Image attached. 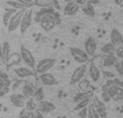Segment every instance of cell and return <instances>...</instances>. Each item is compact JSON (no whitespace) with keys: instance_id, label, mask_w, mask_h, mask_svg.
Wrapping results in <instances>:
<instances>
[{"instance_id":"6da1fadb","label":"cell","mask_w":123,"mask_h":118,"mask_svg":"<svg viewBox=\"0 0 123 118\" xmlns=\"http://www.w3.org/2000/svg\"><path fill=\"white\" fill-rule=\"evenodd\" d=\"M56 13V12H55ZM55 13H44L41 16V20L39 22L41 28L45 32H51L52 29L55 28V26L57 25V21L55 19Z\"/></svg>"},{"instance_id":"7a4b0ae2","label":"cell","mask_w":123,"mask_h":118,"mask_svg":"<svg viewBox=\"0 0 123 118\" xmlns=\"http://www.w3.org/2000/svg\"><path fill=\"white\" fill-rule=\"evenodd\" d=\"M69 52L71 58L77 63H79V64H85V63H87L90 61V55L85 52L84 49L77 48V47H70Z\"/></svg>"},{"instance_id":"3957f363","label":"cell","mask_w":123,"mask_h":118,"mask_svg":"<svg viewBox=\"0 0 123 118\" xmlns=\"http://www.w3.org/2000/svg\"><path fill=\"white\" fill-rule=\"evenodd\" d=\"M86 73H87V64L86 63H85V64H80L72 72L71 77H70V84L71 85L80 84L83 80V78H84Z\"/></svg>"},{"instance_id":"277c9868","label":"cell","mask_w":123,"mask_h":118,"mask_svg":"<svg viewBox=\"0 0 123 118\" xmlns=\"http://www.w3.org/2000/svg\"><path fill=\"white\" fill-rule=\"evenodd\" d=\"M56 63V60L53 58H44L41 59L38 63L36 64V72L38 74H43L49 72L51 68H53Z\"/></svg>"},{"instance_id":"5b68a950","label":"cell","mask_w":123,"mask_h":118,"mask_svg":"<svg viewBox=\"0 0 123 118\" xmlns=\"http://www.w3.org/2000/svg\"><path fill=\"white\" fill-rule=\"evenodd\" d=\"M87 74H89V77L93 84L99 85L102 82V79H103L102 71L99 69L98 66H96L95 63H91L87 66Z\"/></svg>"},{"instance_id":"8992f818","label":"cell","mask_w":123,"mask_h":118,"mask_svg":"<svg viewBox=\"0 0 123 118\" xmlns=\"http://www.w3.org/2000/svg\"><path fill=\"white\" fill-rule=\"evenodd\" d=\"M21 58H22V61L25 63L26 66L30 67V68L34 69L36 67V60H35V56L32 55V53L27 49L25 48L24 46H21Z\"/></svg>"},{"instance_id":"52a82bcc","label":"cell","mask_w":123,"mask_h":118,"mask_svg":"<svg viewBox=\"0 0 123 118\" xmlns=\"http://www.w3.org/2000/svg\"><path fill=\"white\" fill-rule=\"evenodd\" d=\"M24 12H25V10H18L17 12H15L14 14L12 15V17H11L10 21H9L8 27H6L8 28V32H14V30L18 29Z\"/></svg>"},{"instance_id":"ba28073f","label":"cell","mask_w":123,"mask_h":118,"mask_svg":"<svg viewBox=\"0 0 123 118\" xmlns=\"http://www.w3.org/2000/svg\"><path fill=\"white\" fill-rule=\"evenodd\" d=\"M31 23H32V12H31V10L27 9V10H25V12H24L22 21H21V25H19L21 34H24V33L30 27Z\"/></svg>"},{"instance_id":"9c48e42d","label":"cell","mask_w":123,"mask_h":118,"mask_svg":"<svg viewBox=\"0 0 123 118\" xmlns=\"http://www.w3.org/2000/svg\"><path fill=\"white\" fill-rule=\"evenodd\" d=\"M92 103H93L94 107H95V110L97 111V113L99 114L100 118H107V115H108V111H107V107H106V103L105 102H103L102 100H100V98L98 97H94L93 101H92Z\"/></svg>"},{"instance_id":"30bf717a","label":"cell","mask_w":123,"mask_h":118,"mask_svg":"<svg viewBox=\"0 0 123 118\" xmlns=\"http://www.w3.org/2000/svg\"><path fill=\"white\" fill-rule=\"evenodd\" d=\"M109 97L111 100L115 101H121L123 99V87L121 86H117V85H112L108 88L107 90Z\"/></svg>"},{"instance_id":"8fae6325","label":"cell","mask_w":123,"mask_h":118,"mask_svg":"<svg viewBox=\"0 0 123 118\" xmlns=\"http://www.w3.org/2000/svg\"><path fill=\"white\" fill-rule=\"evenodd\" d=\"M84 50L90 56H93L95 55L96 51H97V42L96 40L93 38V37H87L84 41Z\"/></svg>"},{"instance_id":"7c38bea8","label":"cell","mask_w":123,"mask_h":118,"mask_svg":"<svg viewBox=\"0 0 123 118\" xmlns=\"http://www.w3.org/2000/svg\"><path fill=\"white\" fill-rule=\"evenodd\" d=\"M55 108V104L52 103L51 101H47V100H42V101L38 102V104H37V110H39L43 114H50V113L54 112Z\"/></svg>"},{"instance_id":"4fadbf2b","label":"cell","mask_w":123,"mask_h":118,"mask_svg":"<svg viewBox=\"0 0 123 118\" xmlns=\"http://www.w3.org/2000/svg\"><path fill=\"white\" fill-rule=\"evenodd\" d=\"M80 8H81L80 4H78L76 2V0H74V1H70L66 3V6L64 7L63 13L66 16H72V15L77 14V12H79Z\"/></svg>"},{"instance_id":"5bb4252c","label":"cell","mask_w":123,"mask_h":118,"mask_svg":"<svg viewBox=\"0 0 123 118\" xmlns=\"http://www.w3.org/2000/svg\"><path fill=\"white\" fill-rule=\"evenodd\" d=\"M10 101L15 107L23 108L25 107V103L27 99L23 95V93H14V94L10 95Z\"/></svg>"},{"instance_id":"9a60e30c","label":"cell","mask_w":123,"mask_h":118,"mask_svg":"<svg viewBox=\"0 0 123 118\" xmlns=\"http://www.w3.org/2000/svg\"><path fill=\"white\" fill-rule=\"evenodd\" d=\"M14 74H15V76H17L21 79H26V78H29L31 76H34V71H32V68H30L28 66L27 67L22 66V67L15 68Z\"/></svg>"},{"instance_id":"2e32d148","label":"cell","mask_w":123,"mask_h":118,"mask_svg":"<svg viewBox=\"0 0 123 118\" xmlns=\"http://www.w3.org/2000/svg\"><path fill=\"white\" fill-rule=\"evenodd\" d=\"M40 81L42 82V85H44V86H55V85H57V80H56L55 76L53 75V74L51 73H43V74H40Z\"/></svg>"},{"instance_id":"e0dca14e","label":"cell","mask_w":123,"mask_h":118,"mask_svg":"<svg viewBox=\"0 0 123 118\" xmlns=\"http://www.w3.org/2000/svg\"><path fill=\"white\" fill-rule=\"evenodd\" d=\"M110 41L116 47L122 46L123 45V35L121 34V32L116 29V28H112L110 33Z\"/></svg>"},{"instance_id":"ac0fdd59","label":"cell","mask_w":123,"mask_h":118,"mask_svg":"<svg viewBox=\"0 0 123 118\" xmlns=\"http://www.w3.org/2000/svg\"><path fill=\"white\" fill-rule=\"evenodd\" d=\"M118 58L116 54H104L102 59V66L105 68H109V67H113L117 62Z\"/></svg>"},{"instance_id":"d6986e66","label":"cell","mask_w":123,"mask_h":118,"mask_svg":"<svg viewBox=\"0 0 123 118\" xmlns=\"http://www.w3.org/2000/svg\"><path fill=\"white\" fill-rule=\"evenodd\" d=\"M35 90H36L35 87L31 84H29V82H25L23 85V87H22V93H23V95L26 99H29V98L34 97Z\"/></svg>"},{"instance_id":"ffe728a7","label":"cell","mask_w":123,"mask_h":118,"mask_svg":"<svg viewBox=\"0 0 123 118\" xmlns=\"http://www.w3.org/2000/svg\"><path fill=\"white\" fill-rule=\"evenodd\" d=\"M6 4L10 8H14L16 10H27V9H29V7H31V6H28V4L22 3V2L17 1V0H8Z\"/></svg>"},{"instance_id":"44dd1931","label":"cell","mask_w":123,"mask_h":118,"mask_svg":"<svg viewBox=\"0 0 123 118\" xmlns=\"http://www.w3.org/2000/svg\"><path fill=\"white\" fill-rule=\"evenodd\" d=\"M81 9H82L83 13L90 17H94L96 15L95 9H94V4H92L91 2H89V1H87L85 4H83V6L81 7Z\"/></svg>"},{"instance_id":"7402d4cb","label":"cell","mask_w":123,"mask_h":118,"mask_svg":"<svg viewBox=\"0 0 123 118\" xmlns=\"http://www.w3.org/2000/svg\"><path fill=\"white\" fill-rule=\"evenodd\" d=\"M116 49H117V47L110 41V42L103 45V47L100 48V52L103 54H116Z\"/></svg>"},{"instance_id":"603a6c76","label":"cell","mask_w":123,"mask_h":118,"mask_svg":"<svg viewBox=\"0 0 123 118\" xmlns=\"http://www.w3.org/2000/svg\"><path fill=\"white\" fill-rule=\"evenodd\" d=\"M17 11L18 10H16V9H14V8H10V9H6V12L2 15V23H3V25L6 26V27H8L9 21H10V19L12 17V15L14 14L15 12H17Z\"/></svg>"},{"instance_id":"cb8c5ba5","label":"cell","mask_w":123,"mask_h":118,"mask_svg":"<svg viewBox=\"0 0 123 118\" xmlns=\"http://www.w3.org/2000/svg\"><path fill=\"white\" fill-rule=\"evenodd\" d=\"M10 58V45L8 41L2 43V63H8Z\"/></svg>"},{"instance_id":"d4e9b609","label":"cell","mask_w":123,"mask_h":118,"mask_svg":"<svg viewBox=\"0 0 123 118\" xmlns=\"http://www.w3.org/2000/svg\"><path fill=\"white\" fill-rule=\"evenodd\" d=\"M91 95H92L91 91H82V92H79V93H77V94H74L72 101H74V103H78V102L82 101V100L86 99V98L91 97Z\"/></svg>"},{"instance_id":"484cf974","label":"cell","mask_w":123,"mask_h":118,"mask_svg":"<svg viewBox=\"0 0 123 118\" xmlns=\"http://www.w3.org/2000/svg\"><path fill=\"white\" fill-rule=\"evenodd\" d=\"M34 98L37 102H40L42 100H44V90H43L42 87H38V88L35 90V93H34Z\"/></svg>"},{"instance_id":"4316f807","label":"cell","mask_w":123,"mask_h":118,"mask_svg":"<svg viewBox=\"0 0 123 118\" xmlns=\"http://www.w3.org/2000/svg\"><path fill=\"white\" fill-rule=\"evenodd\" d=\"M37 104H38V102L34 98H29V99H27V101L25 103V107L30 112H34L35 110H37Z\"/></svg>"},{"instance_id":"83f0119b","label":"cell","mask_w":123,"mask_h":118,"mask_svg":"<svg viewBox=\"0 0 123 118\" xmlns=\"http://www.w3.org/2000/svg\"><path fill=\"white\" fill-rule=\"evenodd\" d=\"M90 103H91V97H89V98H86V99H84V100H82V101L76 103L74 111H80L84 107H87V106L90 105Z\"/></svg>"},{"instance_id":"f1b7e54d","label":"cell","mask_w":123,"mask_h":118,"mask_svg":"<svg viewBox=\"0 0 123 118\" xmlns=\"http://www.w3.org/2000/svg\"><path fill=\"white\" fill-rule=\"evenodd\" d=\"M87 117L89 118H100L99 114L97 113V111L95 110L93 103H90V105L87 106Z\"/></svg>"},{"instance_id":"f546056e","label":"cell","mask_w":123,"mask_h":118,"mask_svg":"<svg viewBox=\"0 0 123 118\" xmlns=\"http://www.w3.org/2000/svg\"><path fill=\"white\" fill-rule=\"evenodd\" d=\"M115 69L119 76H123V59H118L115 64Z\"/></svg>"},{"instance_id":"4dcf8cb0","label":"cell","mask_w":123,"mask_h":118,"mask_svg":"<svg viewBox=\"0 0 123 118\" xmlns=\"http://www.w3.org/2000/svg\"><path fill=\"white\" fill-rule=\"evenodd\" d=\"M105 85H106L108 88L110 86H112V85H117V86L123 87V81H121V80H119V79H107V81H105Z\"/></svg>"},{"instance_id":"1f68e13d","label":"cell","mask_w":123,"mask_h":118,"mask_svg":"<svg viewBox=\"0 0 123 118\" xmlns=\"http://www.w3.org/2000/svg\"><path fill=\"white\" fill-rule=\"evenodd\" d=\"M18 118H31V112L28 111L26 107H23L19 112Z\"/></svg>"},{"instance_id":"d6a6232c","label":"cell","mask_w":123,"mask_h":118,"mask_svg":"<svg viewBox=\"0 0 123 118\" xmlns=\"http://www.w3.org/2000/svg\"><path fill=\"white\" fill-rule=\"evenodd\" d=\"M100 100H102L103 102H105V103H108L111 99L107 91H102V93H100Z\"/></svg>"},{"instance_id":"836d02e7","label":"cell","mask_w":123,"mask_h":118,"mask_svg":"<svg viewBox=\"0 0 123 118\" xmlns=\"http://www.w3.org/2000/svg\"><path fill=\"white\" fill-rule=\"evenodd\" d=\"M116 56L118 59H123V45L117 47V49H116Z\"/></svg>"},{"instance_id":"e575fe53","label":"cell","mask_w":123,"mask_h":118,"mask_svg":"<svg viewBox=\"0 0 123 118\" xmlns=\"http://www.w3.org/2000/svg\"><path fill=\"white\" fill-rule=\"evenodd\" d=\"M31 118H44L43 113H41L39 110H35L34 112H31Z\"/></svg>"},{"instance_id":"d590c367","label":"cell","mask_w":123,"mask_h":118,"mask_svg":"<svg viewBox=\"0 0 123 118\" xmlns=\"http://www.w3.org/2000/svg\"><path fill=\"white\" fill-rule=\"evenodd\" d=\"M0 77L3 78V79H9V76L6 73H4L3 71H0Z\"/></svg>"},{"instance_id":"8d00e7d4","label":"cell","mask_w":123,"mask_h":118,"mask_svg":"<svg viewBox=\"0 0 123 118\" xmlns=\"http://www.w3.org/2000/svg\"><path fill=\"white\" fill-rule=\"evenodd\" d=\"M17 1L22 2V3L28 4V6H31V4H32V1H31V0H17Z\"/></svg>"},{"instance_id":"74e56055","label":"cell","mask_w":123,"mask_h":118,"mask_svg":"<svg viewBox=\"0 0 123 118\" xmlns=\"http://www.w3.org/2000/svg\"><path fill=\"white\" fill-rule=\"evenodd\" d=\"M4 81H6V79H3V78L0 77V91L3 90V87H4Z\"/></svg>"},{"instance_id":"f35d334b","label":"cell","mask_w":123,"mask_h":118,"mask_svg":"<svg viewBox=\"0 0 123 118\" xmlns=\"http://www.w3.org/2000/svg\"><path fill=\"white\" fill-rule=\"evenodd\" d=\"M76 2H77V3H78V4H80L81 7H82L83 4H85V3H86V2H87V0H76Z\"/></svg>"},{"instance_id":"ab89813d","label":"cell","mask_w":123,"mask_h":118,"mask_svg":"<svg viewBox=\"0 0 123 118\" xmlns=\"http://www.w3.org/2000/svg\"><path fill=\"white\" fill-rule=\"evenodd\" d=\"M115 3L117 4V6L121 7V8H123V0H115Z\"/></svg>"},{"instance_id":"60d3db41","label":"cell","mask_w":123,"mask_h":118,"mask_svg":"<svg viewBox=\"0 0 123 118\" xmlns=\"http://www.w3.org/2000/svg\"><path fill=\"white\" fill-rule=\"evenodd\" d=\"M53 3H54V7H55V10H60L61 6H60V4H58L57 0H53Z\"/></svg>"},{"instance_id":"b9f144b4","label":"cell","mask_w":123,"mask_h":118,"mask_svg":"<svg viewBox=\"0 0 123 118\" xmlns=\"http://www.w3.org/2000/svg\"><path fill=\"white\" fill-rule=\"evenodd\" d=\"M89 2H91L92 4H96V3H99L102 0H87Z\"/></svg>"},{"instance_id":"7bdbcfd3","label":"cell","mask_w":123,"mask_h":118,"mask_svg":"<svg viewBox=\"0 0 123 118\" xmlns=\"http://www.w3.org/2000/svg\"><path fill=\"white\" fill-rule=\"evenodd\" d=\"M0 60L2 61V43L0 42Z\"/></svg>"},{"instance_id":"ee69618b","label":"cell","mask_w":123,"mask_h":118,"mask_svg":"<svg viewBox=\"0 0 123 118\" xmlns=\"http://www.w3.org/2000/svg\"><path fill=\"white\" fill-rule=\"evenodd\" d=\"M64 2H66V3H67V2H70V1H74V0H63Z\"/></svg>"},{"instance_id":"f6af8a7d","label":"cell","mask_w":123,"mask_h":118,"mask_svg":"<svg viewBox=\"0 0 123 118\" xmlns=\"http://www.w3.org/2000/svg\"><path fill=\"white\" fill-rule=\"evenodd\" d=\"M41 1H50V0H41Z\"/></svg>"},{"instance_id":"bcb514c9","label":"cell","mask_w":123,"mask_h":118,"mask_svg":"<svg viewBox=\"0 0 123 118\" xmlns=\"http://www.w3.org/2000/svg\"><path fill=\"white\" fill-rule=\"evenodd\" d=\"M1 63H2V61H1V60H0V65H1Z\"/></svg>"}]
</instances>
